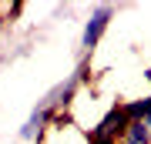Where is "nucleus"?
<instances>
[{"label":"nucleus","instance_id":"obj_1","mask_svg":"<svg viewBox=\"0 0 151 144\" xmlns=\"http://www.w3.org/2000/svg\"><path fill=\"white\" fill-rule=\"evenodd\" d=\"M111 17H114V7L111 4H101V7L91 10L84 30H81V60H87V54H94V47L101 44L104 30H108V24H111Z\"/></svg>","mask_w":151,"mask_h":144},{"label":"nucleus","instance_id":"obj_2","mask_svg":"<svg viewBox=\"0 0 151 144\" xmlns=\"http://www.w3.org/2000/svg\"><path fill=\"white\" fill-rule=\"evenodd\" d=\"M128 117H124V111H121V104H114L108 114H104L101 121H97V128L91 131V138H111V141H118L121 134H124V128H128Z\"/></svg>","mask_w":151,"mask_h":144},{"label":"nucleus","instance_id":"obj_3","mask_svg":"<svg viewBox=\"0 0 151 144\" xmlns=\"http://www.w3.org/2000/svg\"><path fill=\"white\" fill-rule=\"evenodd\" d=\"M50 114H54V111H50V107L40 101V104L30 111V117L24 121V128H20V141H34V138H40V131H44V124L50 121Z\"/></svg>","mask_w":151,"mask_h":144},{"label":"nucleus","instance_id":"obj_4","mask_svg":"<svg viewBox=\"0 0 151 144\" xmlns=\"http://www.w3.org/2000/svg\"><path fill=\"white\" fill-rule=\"evenodd\" d=\"M121 144H151V131L145 121H131L121 134Z\"/></svg>","mask_w":151,"mask_h":144},{"label":"nucleus","instance_id":"obj_5","mask_svg":"<svg viewBox=\"0 0 151 144\" xmlns=\"http://www.w3.org/2000/svg\"><path fill=\"white\" fill-rule=\"evenodd\" d=\"M121 111H124L128 121H145L148 114H151V94H148V97H138V101H124Z\"/></svg>","mask_w":151,"mask_h":144},{"label":"nucleus","instance_id":"obj_6","mask_svg":"<svg viewBox=\"0 0 151 144\" xmlns=\"http://www.w3.org/2000/svg\"><path fill=\"white\" fill-rule=\"evenodd\" d=\"M91 144H118V141H111V138H91Z\"/></svg>","mask_w":151,"mask_h":144},{"label":"nucleus","instance_id":"obj_7","mask_svg":"<svg viewBox=\"0 0 151 144\" xmlns=\"http://www.w3.org/2000/svg\"><path fill=\"white\" fill-rule=\"evenodd\" d=\"M145 124H148V131H151V114H148V117H145Z\"/></svg>","mask_w":151,"mask_h":144}]
</instances>
